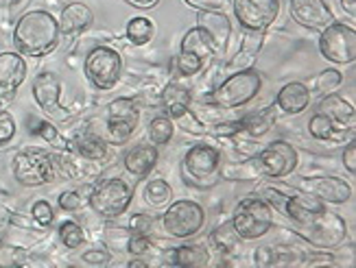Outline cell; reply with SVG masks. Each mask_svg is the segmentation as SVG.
<instances>
[{"mask_svg":"<svg viewBox=\"0 0 356 268\" xmlns=\"http://www.w3.org/2000/svg\"><path fill=\"white\" fill-rule=\"evenodd\" d=\"M59 24L49 11H26L13 28V44L26 57H46L59 44Z\"/></svg>","mask_w":356,"mask_h":268,"instance_id":"6da1fadb","label":"cell"},{"mask_svg":"<svg viewBox=\"0 0 356 268\" xmlns=\"http://www.w3.org/2000/svg\"><path fill=\"white\" fill-rule=\"evenodd\" d=\"M262 87V74L256 70H238L229 74L225 81L216 85L212 92V103L221 109H236L247 105L252 99L258 97Z\"/></svg>","mask_w":356,"mask_h":268,"instance_id":"7a4b0ae2","label":"cell"},{"mask_svg":"<svg viewBox=\"0 0 356 268\" xmlns=\"http://www.w3.org/2000/svg\"><path fill=\"white\" fill-rule=\"evenodd\" d=\"M184 177L197 187H212L221 181V151L212 144H195L184 155Z\"/></svg>","mask_w":356,"mask_h":268,"instance_id":"3957f363","label":"cell"},{"mask_svg":"<svg viewBox=\"0 0 356 268\" xmlns=\"http://www.w3.org/2000/svg\"><path fill=\"white\" fill-rule=\"evenodd\" d=\"M232 225L241 235V240L262 238L273 227V208L262 196H250L238 203L234 216H232Z\"/></svg>","mask_w":356,"mask_h":268,"instance_id":"277c9868","label":"cell"},{"mask_svg":"<svg viewBox=\"0 0 356 268\" xmlns=\"http://www.w3.org/2000/svg\"><path fill=\"white\" fill-rule=\"evenodd\" d=\"M134 199V187L125 179L114 177L101 181L95 190L90 192V205L103 218H118L127 212Z\"/></svg>","mask_w":356,"mask_h":268,"instance_id":"5b68a950","label":"cell"},{"mask_svg":"<svg viewBox=\"0 0 356 268\" xmlns=\"http://www.w3.org/2000/svg\"><path fill=\"white\" fill-rule=\"evenodd\" d=\"M298 235L315 249H334L346 242L348 225L339 214L323 210L308 225H302Z\"/></svg>","mask_w":356,"mask_h":268,"instance_id":"8992f818","label":"cell"},{"mask_svg":"<svg viewBox=\"0 0 356 268\" xmlns=\"http://www.w3.org/2000/svg\"><path fill=\"white\" fill-rule=\"evenodd\" d=\"M11 172L20 185L38 187L55 179V164L44 151H20L11 160Z\"/></svg>","mask_w":356,"mask_h":268,"instance_id":"52a82bcc","label":"cell"},{"mask_svg":"<svg viewBox=\"0 0 356 268\" xmlns=\"http://www.w3.org/2000/svg\"><path fill=\"white\" fill-rule=\"evenodd\" d=\"M206 223V212L195 201H175L162 216V227L173 238H193Z\"/></svg>","mask_w":356,"mask_h":268,"instance_id":"ba28073f","label":"cell"},{"mask_svg":"<svg viewBox=\"0 0 356 268\" xmlns=\"http://www.w3.org/2000/svg\"><path fill=\"white\" fill-rule=\"evenodd\" d=\"M122 72V57L110 46H97L86 57V76L99 90L116 87Z\"/></svg>","mask_w":356,"mask_h":268,"instance_id":"9c48e42d","label":"cell"},{"mask_svg":"<svg viewBox=\"0 0 356 268\" xmlns=\"http://www.w3.org/2000/svg\"><path fill=\"white\" fill-rule=\"evenodd\" d=\"M319 53L332 64H354L356 59V31L350 24L332 22L321 31Z\"/></svg>","mask_w":356,"mask_h":268,"instance_id":"30bf717a","label":"cell"},{"mask_svg":"<svg viewBox=\"0 0 356 268\" xmlns=\"http://www.w3.org/2000/svg\"><path fill=\"white\" fill-rule=\"evenodd\" d=\"M256 162H258V168L265 177L282 179V177H289L296 172L298 151L293 149V144H289V142L275 140L256 155Z\"/></svg>","mask_w":356,"mask_h":268,"instance_id":"8fae6325","label":"cell"},{"mask_svg":"<svg viewBox=\"0 0 356 268\" xmlns=\"http://www.w3.org/2000/svg\"><path fill=\"white\" fill-rule=\"evenodd\" d=\"M234 15L247 31H267L280 15V0H234Z\"/></svg>","mask_w":356,"mask_h":268,"instance_id":"7c38bea8","label":"cell"},{"mask_svg":"<svg viewBox=\"0 0 356 268\" xmlns=\"http://www.w3.org/2000/svg\"><path fill=\"white\" fill-rule=\"evenodd\" d=\"M138 120H140V112H138V105L134 99H116L107 107V133L110 140L116 144H122L131 137V133L138 127Z\"/></svg>","mask_w":356,"mask_h":268,"instance_id":"4fadbf2b","label":"cell"},{"mask_svg":"<svg viewBox=\"0 0 356 268\" xmlns=\"http://www.w3.org/2000/svg\"><path fill=\"white\" fill-rule=\"evenodd\" d=\"M33 99L40 105V109L55 120H66L68 112L59 105L61 99V81L59 76L53 72H40L33 78Z\"/></svg>","mask_w":356,"mask_h":268,"instance_id":"5bb4252c","label":"cell"},{"mask_svg":"<svg viewBox=\"0 0 356 268\" xmlns=\"http://www.w3.org/2000/svg\"><path fill=\"white\" fill-rule=\"evenodd\" d=\"M26 78V61L18 53H0V103H11Z\"/></svg>","mask_w":356,"mask_h":268,"instance_id":"9a60e30c","label":"cell"},{"mask_svg":"<svg viewBox=\"0 0 356 268\" xmlns=\"http://www.w3.org/2000/svg\"><path fill=\"white\" fill-rule=\"evenodd\" d=\"M291 18L311 31H323L334 22L326 0H291Z\"/></svg>","mask_w":356,"mask_h":268,"instance_id":"2e32d148","label":"cell"},{"mask_svg":"<svg viewBox=\"0 0 356 268\" xmlns=\"http://www.w3.org/2000/svg\"><path fill=\"white\" fill-rule=\"evenodd\" d=\"M300 190L302 192H311L319 201L332 203V205H341V203L350 201V196H352L350 183L343 181V179H339V177H319V179H311V181L302 179Z\"/></svg>","mask_w":356,"mask_h":268,"instance_id":"e0dca14e","label":"cell"},{"mask_svg":"<svg viewBox=\"0 0 356 268\" xmlns=\"http://www.w3.org/2000/svg\"><path fill=\"white\" fill-rule=\"evenodd\" d=\"M317 112L326 116L343 135L354 133L356 114H354V107L343 97H339V94H326V99L319 103Z\"/></svg>","mask_w":356,"mask_h":268,"instance_id":"ac0fdd59","label":"cell"},{"mask_svg":"<svg viewBox=\"0 0 356 268\" xmlns=\"http://www.w3.org/2000/svg\"><path fill=\"white\" fill-rule=\"evenodd\" d=\"M326 210V203L319 201L315 194L311 192H300V194H289L286 199V205H284V214L296 220V223L302 227V225H308L311 220L321 214Z\"/></svg>","mask_w":356,"mask_h":268,"instance_id":"d6986e66","label":"cell"},{"mask_svg":"<svg viewBox=\"0 0 356 268\" xmlns=\"http://www.w3.org/2000/svg\"><path fill=\"white\" fill-rule=\"evenodd\" d=\"M197 26L212 37L216 51H225L232 37V24L223 11H197Z\"/></svg>","mask_w":356,"mask_h":268,"instance_id":"ffe728a7","label":"cell"},{"mask_svg":"<svg viewBox=\"0 0 356 268\" xmlns=\"http://www.w3.org/2000/svg\"><path fill=\"white\" fill-rule=\"evenodd\" d=\"M308 105H311V90H308L306 83H300V81L286 83L275 97L277 112L289 114V116L302 114Z\"/></svg>","mask_w":356,"mask_h":268,"instance_id":"44dd1931","label":"cell"},{"mask_svg":"<svg viewBox=\"0 0 356 268\" xmlns=\"http://www.w3.org/2000/svg\"><path fill=\"white\" fill-rule=\"evenodd\" d=\"M95 22V13L92 9L83 3H70L61 9L59 15V33L64 35H76V33H83L86 28L92 26Z\"/></svg>","mask_w":356,"mask_h":268,"instance_id":"7402d4cb","label":"cell"},{"mask_svg":"<svg viewBox=\"0 0 356 268\" xmlns=\"http://www.w3.org/2000/svg\"><path fill=\"white\" fill-rule=\"evenodd\" d=\"M158 149L153 144H136L125 155V168L134 177H147L156 168Z\"/></svg>","mask_w":356,"mask_h":268,"instance_id":"603a6c76","label":"cell"},{"mask_svg":"<svg viewBox=\"0 0 356 268\" xmlns=\"http://www.w3.org/2000/svg\"><path fill=\"white\" fill-rule=\"evenodd\" d=\"M262 42H265V31H247L245 28L243 44H241L238 53L234 55V59L229 61V68L234 70V72L250 68L252 61L258 57V53L262 49Z\"/></svg>","mask_w":356,"mask_h":268,"instance_id":"cb8c5ba5","label":"cell"},{"mask_svg":"<svg viewBox=\"0 0 356 268\" xmlns=\"http://www.w3.org/2000/svg\"><path fill=\"white\" fill-rule=\"evenodd\" d=\"M181 51L195 53L201 61H204V64H210V61L214 59V55L219 53V51H216L214 42H212V37L201 26L191 28L188 33L181 37Z\"/></svg>","mask_w":356,"mask_h":268,"instance_id":"d4e9b609","label":"cell"},{"mask_svg":"<svg viewBox=\"0 0 356 268\" xmlns=\"http://www.w3.org/2000/svg\"><path fill=\"white\" fill-rule=\"evenodd\" d=\"M275 120H277V107L275 105L265 107V109H260L258 114H250V116H245L241 120L243 122L241 133H247L250 137H262L265 133L271 131Z\"/></svg>","mask_w":356,"mask_h":268,"instance_id":"484cf974","label":"cell"},{"mask_svg":"<svg viewBox=\"0 0 356 268\" xmlns=\"http://www.w3.org/2000/svg\"><path fill=\"white\" fill-rule=\"evenodd\" d=\"M191 101H193L191 92L186 90L184 85H179V83L166 85L164 92H162V105L173 118H179V116H184L186 112H188Z\"/></svg>","mask_w":356,"mask_h":268,"instance_id":"4316f807","label":"cell"},{"mask_svg":"<svg viewBox=\"0 0 356 268\" xmlns=\"http://www.w3.org/2000/svg\"><path fill=\"white\" fill-rule=\"evenodd\" d=\"M72 149L79 153L83 160H92V162H99L103 160V157L107 155V142L97 135V133H81V135H76V140L72 142Z\"/></svg>","mask_w":356,"mask_h":268,"instance_id":"83f0119b","label":"cell"},{"mask_svg":"<svg viewBox=\"0 0 356 268\" xmlns=\"http://www.w3.org/2000/svg\"><path fill=\"white\" fill-rule=\"evenodd\" d=\"M210 253L199 244H181L173 251L171 264L175 266H208Z\"/></svg>","mask_w":356,"mask_h":268,"instance_id":"f1b7e54d","label":"cell"},{"mask_svg":"<svg viewBox=\"0 0 356 268\" xmlns=\"http://www.w3.org/2000/svg\"><path fill=\"white\" fill-rule=\"evenodd\" d=\"M210 244L219 251V253H234L241 244V235L236 233L234 225L225 223L221 227H216L210 235Z\"/></svg>","mask_w":356,"mask_h":268,"instance_id":"f546056e","label":"cell"},{"mask_svg":"<svg viewBox=\"0 0 356 268\" xmlns=\"http://www.w3.org/2000/svg\"><path fill=\"white\" fill-rule=\"evenodd\" d=\"M125 35L134 46H145L156 37V24H153L149 18H131L127 22Z\"/></svg>","mask_w":356,"mask_h":268,"instance_id":"4dcf8cb0","label":"cell"},{"mask_svg":"<svg viewBox=\"0 0 356 268\" xmlns=\"http://www.w3.org/2000/svg\"><path fill=\"white\" fill-rule=\"evenodd\" d=\"M308 131H311V135L315 137V140H321V142H326V140H330V142H339V140H343L346 135L339 131L334 124L323 116V114H315L311 120H308Z\"/></svg>","mask_w":356,"mask_h":268,"instance_id":"1f68e13d","label":"cell"},{"mask_svg":"<svg viewBox=\"0 0 356 268\" xmlns=\"http://www.w3.org/2000/svg\"><path fill=\"white\" fill-rule=\"evenodd\" d=\"M149 140L153 146H164L171 142L173 133H175V124L168 120L166 116H158L149 122Z\"/></svg>","mask_w":356,"mask_h":268,"instance_id":"d6a6232c","label":"cell"},{"mask_svg":"<svg viewBox=\"0 0 356 268\" xmlns=\"http://www.w3.org/2000/svg\"><path fill=\"white\" fill-rule=\"evenodd\" d=\"M145 199L151 208H164L166 203H171L173 190L164 179H151L145 187Z\"/></svg>","mask_w":356,"mask_h":268,"instance_id":"836d02e7","label":"cell"},{"mask_svg":"<svg viewBox=\"0 0 356 268\" xmlns=\"http://www.w3.org/2000/svg\"><path fill=\"white\" fill-rule=\"evenodd\" d=\"M262 172L258 168L256 157L250 162H243V164H232L229 168H221V177L232 179V181H247V179H256L260 177Z\"/></svg>","mask_w":356,"mask_h":268,"instance_id":"e575fe53","label":"cell"},{"mask_svg":"<svg viewBox=\"0 0 356 268\" xmlns=\"http://www.w3.org/2000/svg\"><path fill=\"white\" fill-rule=\"evenodd\" d=\"M59 238L68 249H79L86 242V231L79 223L74 220H66L64 225L59 227Z\"/></svg>","mask_w":356,"mask_h":268,"instance_id":"d590c367","label":"cell"},{"mask_svg":"<svg viewBox=\"0 0 356 268\" xmlns=\"http://www.w3.org/2000/svg\"><path fill=\"white\" fill-rule=\"evenodd\" d=\"M175 61H177V70L181 76H195L206 68L204 61H201L195 53H188V51H179Z\"/></svg>","mask_w":356,"mask_h":268,"instance_id":"8d00e7d4","label":"cell"},{"mask_svg":"<svg viewBox=\"0 0 356 268\" xmlns=\"http://www.w3.org/2000/svg\"><path fill=\"white\" fill-rule=\"evenodd\" d=\"M343 83V76L339 70H323L319 76H317V81H315V90L319 94H332L339 85Z\"/></svg>","mask_w":356,"mask_h":268,"instance_id":"74e56055","label":"cell"},{"mask_svg":"<svg viewBox=\"0 0 356 268\" xmlns=\"http://www.w3.org/2000/svg\"><path fill=\"white\" fill-rule=\"evenodd\" d=\"M26 127H29V133L40 135L46 142H53L57 137V129L53 127L49 120H40L35 116H31V118H26Z\"/></svg>","mask_w":356,"mask_h":268,"instance_id":"f35d334b","label":"cell"},{"mask_svg":"<svg viewBox=\"0 0 356 268\" xmlns=\"http://www.w3.org/2000/svg\"><path fill=\"white\" fill-rule=\"evenodd\" d=\"M31 218H33L40 227H49L53 220H55V212L51 208V203L49 201H42V199L35 201L33 208H31Z\"/></svg>","mask_w":356,"mask_h":268,"instance_id":"ab89813d","label":"cell"},{"mask_svg":"<svg viewBox=\"0 0 356 268\" xmlns=\"http://www.w3.org/2000/svg\"><path fill=\"white\" fill-rule=\"evenodd\" d=\"M151 238H149V233H140V231H134L129 233V238H127V251L131 256H145L151 251Z\"/></svg>","mask_w":356,"mask_h":268,"instance_id":"60d3db41","label":"cell"},{"mask_svg":"<svg viewBox=\"0 0 356 268\" xmlns=\"http://www.w3.org/2000/svg\"><path fill=\"white\" fill-rule=\"evenodd\" d=\"M15 120L9 112H3L0 109V149H5L9 142L15 137Z\"/></svg>","mask_w":356,"mask_h":268,"instance_id":"b9f144b4","label":"cell"},{"mask_svg":"<svg viewBox=\"0 0 356 268\" xmlns=\"http://www.w3.org/2000/svg\"><path fill=\"white\" fill-rule=\"evenodd\" d=\"M83 201L86 199L79 192L68 190V192H61L59 194V208L64 210V212H76V210H81Z\"/></svg>","mask_w":356,"mask_h":268,"instance_id":"7bdbcfd3","label":"cell"},{"mask_svg":"<svg viewBox=\"0 0 356 268\" xmlns=\"http://www.w3.org/2000/svg\"><path fill=\"white\" fill-rule=\"evenodd\" d=\"M184 3L197 11H223L227 7V0H184Z\"/></svg>","mask_w":356,"mask_h":268,"instance_id":"ee69618b","label":"cell"},{"mask_svg":"<svg viewBox=\"0 0 356 268\" xmlns=\"http://www.w3.org/2000/svg\"><path fill=\"white\" fill-rule=\"evenodd\" d=\"M262 199H265L271 205V208H275L277 212H284V205H286L289 194H282L280 190H273V187H265V192H262Z\"/></svg>","mask_w":356,"mask_h":268,"instance_id":"f6af8a7d","label":"cell"},{"mask_svg":"<svg viewBox=\"0 0 356 268\" xmlns=\"http://www.w3.org/2000/svg\"><path fill=\"white\" fill-rule=\"evenodd\" d=\"M275 260H277V253H275V251H271L269 246H260V249L254 251V262L258 266H273Z\"/></svg>","mask_w":356,"mask_h":268,"instance_id":"bcb514c9","label":"cell"},{"mask_svg":"<svg viewBox=\"0 0 356 268\" xmlns=\"http://www.w3.org/2000/svg\"><path fill=\"white\" fill-rule=\"evenodd\" d=\"M129 227H131L134 231H140V233H149V231H151V227H153V220H151L149 216H145V214H136V216L131 218V223H129Z\"/></svg>","mask_w":356,"mask_h":268,"instance_id":"7dc6e473","label":"cell"},{"mask_svg":"<svg viewBox=\"0 0 356 268\" xmlns=\"http://www.w3.org/2000/svg\"><path fill=\"white\" fill-rule=\"evenodd\" d=\"M343 166L348 168L350 175H354V172H356V144H354V142H350L348 149L343 151Z\"/></svg>","mask_w":356,"mask_h":268,"instance_id":"c3c4849f","label":"cell"},{"mask_svg":"<svg viewBox=\"0 0 356 268\" xmlns=\"http://www.w3.org/2000/svg\"><path fill=\"white\" fill-rule=\"evenodd\" d=\"M107 260H110V256H107V251H101V249L83 253V262H88V264H105Z\"/></svg>","mask_w":356,"mask_h":268,"instance_id":"681fc988","label":"cell"},{"mask_svg":"<svg viewBox=\"0 0 356 268\" xmlns=\"http://www.w3.org/2000/svg\"><path fill=\"white\" fill-rule=\"evenodd\" d=\"M129 3L136 5V7H140V9H153L160 3V0H129Z\"/></svg>","mask_w":356,"mask_h":268,"instance_id":"f907efd6","label":"cell"},{"mask_svg":"<svg viewBox=\"0 0 356 268\" xmlns=\"http://www.w3.org/2000/svg\"><path fill=\"white\" fill-rule=\"evenodd\" d=\"M341 7H343V11H348L352 18L356 15V0H341Z\"/></svg>","mask_w":356,"mask_h":268,"instance_id":"816d5d0a","label":"cell"},{"mask_svg":"<svg viewBox=\"0 0 356 268\" xmlns=\"http://www.w3.org/2000/svg\"><path fill=\"white\" fill-rule=\"evenodd\" d=\"M129 266H131V268H136V266H145V262H143V260H134V262H129Z\"/></svg>","mask_w":356,"mask_h":268,"instance_id":"f5cc1de1","label":"cell"}]
</instances>
